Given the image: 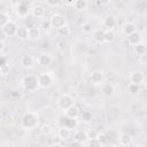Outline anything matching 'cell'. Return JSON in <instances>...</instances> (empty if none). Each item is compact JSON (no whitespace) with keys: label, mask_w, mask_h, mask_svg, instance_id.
Segmentation results:
<instances>
[{"label":"cell","mask_w":147,"mask_h":147,"mask_svg":"<svg viewBox=\"0 0 147 147\" xmlns=\"http://www.w3.org/2000/svg\"><path fill=\"white\" fill-rule=\"evenodd\" d=\"M21 125L25 130H32L38 125V116L34 113H25L21 119Z\"/></svg>","instance_id":"cell-1"},{"label":"cell","mask_w":147,"mask_h":147,"mask_svg":"<svg viewBox=\"0 0 147 147\" xmlns=\"http://www.w3.org/2000/svg\"><path fill=\"white\" fill-rule=\"evenodd\" d=\"M23 86L26 91H30V92H33L38 88L39 86V82H38V78L36 76H32V75H29V76H25L23 78Z\"/></svg>","instance_id":"cell-2"},{"label":"cell","mask_w":147,"mask_h":147,"mask_svg":"<svg viewBox=\"0 0 147 147\" xmlns=\"http://www.w3.org/2000/svg\"><path fill=\"white\" fill-rule=\"evenodd\" d=\"M57 106H59L62 110H67V109H69L70 107L74 106V99H72L70 95H68V94H63V95H61V96L59 98V100H57Z\"/></svg>","instance_id":"cell-3"},{"label":"cell","mask_w":147,"mask_h":147,"mask_svg":"<svg viewBox=\"0 0 147 147\" xmlns=\"http://www.w3.org/2000/svg\"><path fill=\"white\" fill-rule=\"evenodd\" d=\"M49 21H51L52 28H55L56 30H59V29H61L62 26L67 25V24H65V18H64L61 14H54V15L49 18Z\"/></svg>","instance_id":"cell-4"},{"label":"cell","mask_w":147,"mask_h":147,"mask_svg":"<svg viewBox=\"0 0 147 147\" xmlns=\"http://www.w3.org/2000/svg\"><path fill=\"white\" fill-rule=\"evenodd\" d=\"M17 30H18V26H17V25H16V23H14L13 21H10L8 24H6V25L1 29L2 33H3V34H6V36H8V37L16 36Z\"/></svg>","instance_id":"cell-5"},{"label":"cell","mask_w":147,"mask_h":147,"mask_svg":"<svg viewBox=\"0 0 147 147\" xmlns=\"http://www.w3.org/2000/svg\"><path fill=\"white\" fill-rule=\"evenodd\" d=\"M29 2H26V1H22V2H20L18 5H17V7H16V13H17V15L18 16H21V17H25L30 11H31V8L29 7Z\"/></svg>","instance_id":"cell-6"},{"label":"cell","mask_w":147,"mask_h":147,"mask_svg":"<svg viewBox=\"0 0 147 147\" xmlns=\"http://www.w3.org/2000/svg\"><path fill=\"white\" fill-rule=\"evenodd\" d=\"M38 82H39V86L40 87L46 88V87H48V86L52 85L53 78H52V76L49 74H41L38 77Z\"/></svg>","instance_id":"cell-7"},{"label":"cell","mask_w":147,"mask_h":147,"mask_svg":"<svg viewBox=\"0 0 147 147\" xmlns=\"http://www.w3.org/2000/svg\"><path fill=\"white\" fill-rule=\"evenodd\" d=\"M61 123H62V126H65V127H68L70 130L75 129L77 126V119L68 117V116H62L61 117Z\"/></svg>","instance_id":"cell-8"},{"label":"cell","mask_w":147,"mask_h":147,"mask_svg":"<svg viewBox=\"0 0 147 147\" xmlns=\"http://www.w3.org/2000/svg\"><path fill=\"white\" fill-rule=\"evenodd\" d=\"M144 79H145V76L142 72L140 71H136L133 72L131 76H130V80H131V84H136V85H140L144 83Z\"/></svg>","instance_id":"cell-9"},{"label":"cell","mask_w":147,"mask_h":147,"mask_svg":"<svg viewBox=\"0 0 147 147\" xmlns=\"http://www.w3.org/2000/svg\"><path fill=\"white\" fill-rule=\"evenodd\" d=\"M31 15L33 16V17H37V18H40V17H44V15H45V8L42 7V6H39V5H37V6H33L32 8H31Z\"/></svg>","instance_id":"cell-10"},{"label":"cell","mask_w":147,"mask_h":147,"mask_svg":"<svg viewBox=\"0 0 147 147\" xmlns=\"http://www.w3.org/2000/svg\"><path fill=\"white\" fill-rule=\"evenodd\" d=\"M16 37L21 40L29 39V28L25 26H18V30L16 32Z\"/></svg>","instance_id":"cell-11"},{"label":"cell","mask_w":147,"mask_h":147,"mask_svg":"<svg viewBox=\"0 0 147 147\" xmlns=\"http://www.w3.org/2000/svg\"><path fill=\"white\" fill-rule=\"evenodd\" d=\"M127 40H129V42H130L131 45L136 46V45H138V44L141 42V34H140L138 31H136V32H133L132 34H130V36L127 37Z\"/></svg>","instance_id":"cell-12"},{"label":"cell","mask_w":147,"mask_h":147,"mask_svg":"<svg viewBox=\"0 0 147 147\" xmlns=\"http://www.w3.org/2000/svg\"><path fill=\"white\" fill-rule=\"evenodd\" d=\"M38 63L41 65V67H47L52 63V57L51 55L48 54H40L39 57H38Z\"/></svg>","instance_id":"cell-13"},{"label":"cell","mask_w":147,"mask_h":147,"mask_svg":"<svg viewBox=\"0 0 147 147\" xmlns=\"http://www.w3.org/2000/svg\"><path fill=\"white\" fill-rule=\"evenodd\" d=\"M91 82L93 84H95V85L102 83L103 82V74L101 71H94V72H92V75H91Z\"/></svg>","instance_id":"cell-14"},{"label":"cell","mask_w":147,"mask_h":147,"mask_svg":"<svg viewBox=\"0 0 147 147\" xmlns=\"http://www.w3.org/2000/svg\"><path fill=\"white\" fill-rule=\"evenodd\" d=\"M59 137L61 138V139H63V140H67V139H69L70 138V136H71V130L70 129H68V127H65V126H61L60 129H59Z\"/></svg>","instance_id":"cell-15"},{"label":"cell","mask_w":147,"mask_h":147,"mask_svg":"<svg viewBox=\"0 0 147 147\" xmlns=\"http://www.w3.org/2000/svg\"><path fill=\"white\" fill-rule=\"evenodd\" d=\"M87 133L86 131H77L75 134H74V140L75 141H78V142H85L87 140Z\"/></svg>","instance_id":"cell-16"},{"label":"cell","mask_w":147,"mask_h":147,"mask_svg":"<svg viewBox=\"0 0 147 147\" xmlns=\"http://www.w3.org/2000/svg\"><path fill=\"white\" fill-rule=\"evenodd\" d=\"M103 24H105L106 28H108V30H113V28L116 25V20H115V17L113 15H108L105 18Z\"/></svg>","instance_id":"cell-17"},{"label":"cell","mask_w":147,"mask_h":147,"mask_svg":"<svg viewBox=\"0 0 147 147\" xmlns=\"http://www.w3.org/2000/svg\"><path fill=\"white\" fill-rule=\"evenodd\" d=\"M114 92H115V87H114L113 84L108 83V84H105L102 86V94L105 96H111L114 94Z\"/></svg>","instance_id":"cell-18"},{"label":"cell","mask_w":147,"mask_h":147,"mask_svg":"<svg viewBox=\"0 0 147 147\" xmlns=\"http://www.w3.org/2000/svg\"><path fill=\"white\" fill-rule=\"evenodd\" d=\"M40 37V29L37 26H30L29 28V39H38Z\"/></svg>","instance_id":"cell-19"},{"label":"cell","mask_w":147,"mask_h":147,"mask_svg":"<svg viewBox=\"0 0 147 147\" xmlns=\"http://www.w3.org/2000/svg\"><path fill=\"white\" fill-rule=\"evenodd\" d=\"M87 5L88 3H87L86 0H76V1L72 2L74 8L77 9V10H84V9H86L87 8Z\"/></svg>","instance_id":"cell-20"},{"label":"cell","mask_w":147,"mask_h":147,"mask_svg":"<svg viewBox=\"0 0 147 147\" xmlns=\"http://www.w3.org/2000/svg\"><path fill=\"white\" fill-rule=\"evenodd\" d=\"M78 115H79V109H78L76 106H72V107H70L69 109L65 110V116H68V117L77 118Z\"/></svg>","instance_id":"cell-21"},{"label":"cell","mask_w":147,"mask_h":147,"mask_svg":"<svg viewBox=\"0 0 147 147\" xmlns=\"http://www.w3.org/2000/svg\"><path fill=\"white\" fill-rule=\"evenodd\" d=\"M22 64L24 68H32L33 67V57L31 55H24L22 57Z\"/></svg>","instance_id":"cell-22"},{"label":"cell","mask_w":147,"mask_h":147,"mask_svg":"<svg viewBox=\"0 0 147 147\" xmlns=\"http://www.w3.org/2000/svg\"><path fill=\"white\" fill-rule=\"evenodd\" d=\"M137 31V28H136V25L133 24V23H127V24H125L124 25V28H123V32L129 37L130 34H132L133 32H136Z\"/></svg>","instance_id":"cell-23"},{"label":"cell","mask_w":147,"mask_h":147,"mask_svg":"<svg viewBox=\"0 0 147 147\" xmlns=\"http://www.w3.org/2000/svg\"><path fill=\"white\" fill-rule=\"evenodd\" d=\"M94 40L99 44L105 42V31L103 30H96L94 32Z\"/></svg>","instance_id":"cell-24"},{"label":"cell","mask_w":147,"mask_h":147,"mask_svg":"<svg viewBox=\"0 0 147 147\" xmlns=\"http://www.w3.org/2000/svg\"><path fill=\"white\" fill-rule=\"evenodd\" d=\"M131 141H132V138H131V136H130L129 133H123V134H121V137H119V142H121V144L127 146V145L131 144Z\"/></svg>","instance_id":"cell-25"},{"label":"cell","mask_w":147,"mask_h":147,"mask_svg":"<svg viewBox=\"0 0 147 147\" xmlns=\"http://www.w3.org/2000/svg\"><path fill=\"white\" fill-rule=\"evenodd\" d=\"M10 22V20H9V16L6 14V13H3V11H1L0 13V28L2 29L6 24H8Z\"/></svg>","instance_id":"cell-26"},{"label":"cell","mask_w":147,"mask_h":147,"mask_svg":"<svg viewBox=\"0 0 147 147\" xmlns=\"http://www.w3.org/2000/svg\"><path fill=\"white\" fill-rule=\"evenodd\" d=\"M115 39V32L113 30H106L105 31V41L106 42H111Z\"/></svg>","instance_id":"cell-27"},{"label":"cell","mask_w":147,"mask_h":147,"mask_svg":"<svg viewBox=\"0 0 147 147\" xmlns=\"http://www.w3.org/2000/svg\"><path fill=\"white\" fill-rule=\"evenodd\" d=\"M86 133H87L88 140H90V139H98L99 136H100V133H99V131H98L96 129H90V130L86 131Z\"/></svg>","instance_id":"cell-28"},{"label":"cell","mask_w":147,"mask_h":147,"mask_svg":"<svg viewBox=\"0 0 147 147\" xmlns=\"http://www.w3.org/2000/svg\"><path fill=\"white\" fill-rule=\"evenodd\" d=\"M134 52H136L138 55H142V54H145V52H146V46H145L142 42H140V44H138V45L134 46Z\"/></svg>","instance_id":"cell-29"},{"label":"cell","mask_w":147,"mask_h":147,"mask_svg":"<svg viewBox=\"0 0 147 147\" xmlns=\"http://www.w3.org/2000/svg\"><path fill=\"white\" fill-rule=\"evenodd\" d=\"M57 33H59V36H61V37H68L69 33H70V30H69L68 25H64V26H62L61 29L57 30Z\"/></svg>","instance_id":"cell-30"},{"label":"cell","mask_w":147,"mask_h":147,"mask_svg":"<svg viewBox=\"0 0 147 147\" xmlns=\"http://www.w3.org/2000/svg\"><path fill=\"white\" fill-rule=\"evenodd\" d=\"M87 147H103L99 139H90L87 142Z\"/></svg>","instance_id":"cell-31"},{"label":"cell","mask_w":147,"mask_h":147,"mask_svg":"<svg viewBox=\"0 0 147 147\" xmlns=\"http://www.w3.org/2000/svg\"><path fill=\"white\" fill-rule=\"evenodd\" d=\"M82 30H83V32H85V33H91L92 30H93V26H92L91 23L86 22V23H83V25H82Z\"/></svg>","instance_id":"cell-32"},{"label":"cell","mask_w":147,"mask_h":147,"mask_svg":"<svg viewBox=\"0 0 147 147\" xmlns=\"http://www.w3.org/2000/svg\"><path fill=\"white\" fill-rule=\"evenodd\" d=\"M82 119H83V122H85V123L91 122V119H92V113H91V111H84L83 115H82Z\"/></svg>","instance_id":"cell-33"},{"label":"cell","mask_w":147,"mask_h":147,"mask_svg":"<svg viewBox=\"0 0 147 147\" xmlns=\"http://www.w3.org/2000/svg\"><path fill=\"white\" fill-rule=\"evenodd\" d=\"M127 91L131 93V94H137L139 92V85H136V84H130L129 87H127Z\"/></svg>","instance_id":"cell-34"},{"label":"cell","mask_w":147,"mask_h":147,"mask_svg":"<svg viewBox=\"0 0 147 147\" xmlns=\"http://www.w3.org/2000/svg\"><path fill=\"white\" fill-rule=\"evenodd\" d=\"M41 28H42L45 31H48V30L52 28L51 21H49V20H44V21L41 22Z\"/></svg>","instance_id":"cell-35"},{"label":"cell","mask_w":147,"mask_h":147,"mask_svg":"<svg viewBox=\"0 0 147 147\" xmlns=\"http://www.w3.org/2000/svg\"><path fill=\"white\" fill-rule=\"evenodd\" d=\"M7 60H6V56L5 55H1V60H0V68H3V67H7Z\"/></svg>","instance_id":"cell-36"},{"label":"cell","mask_w":147,"mask_h":147,"mask_svg":"<svg viewBox=\"0 0 147 147\" xmlns=\"http://www.w3.org/2000/svg\"><path fill=\"white\" fill-rule=\"evenodd\" d=\"M0 72H1L2 76H6L7 74H9V65L3 67V68H0Z\"/></svg>","instance_id":"cell-37"},{"label":"cell","mask_w":147,"mask_h":147,"mask_svg":"<svg viewBox=\"0 0 147 147\" xmlns=\"http://www.w3.org/2000/svg\"><path fill=\"white\" fill-rule=\"evenodd\" d=\"M60 3V1L57 0H46V5L48 6H57Z\"/></svg>","instance_id":"cell-38"},{"label":"cell","mask_w":147,"mask_h":147,"mask_svg":"<svg viewBox=\"0 0 147 147\" xmlns=\"http://www.w3.org/2000/svg\"><path fill=\"white\" fill-rule=\"evenodd\" d=\"M70 147H84V144L83 142H78V141H72L70 144Z\"/></svg>","instance_id":"cell-39"},{"label":"cell","mask_w":147,"mask_h":147,"mask_svg":"<svg viewBox=\"0 0 147 147\" xmlns=\"http://www.w3.org/2000/svg\"><path fill=\"white\" fill-rule=\"evenodd\" d=\"M105 138H106V137H105V136H102V134H100V136H99V138H98V139H99V141H100L102 145H103V142H105V140H106Z\"/></svg>","instance_id":"cell-40"},{"label":"cell","mask_w":147,"mask_h":147,"mask_svg":"<svg viewBox=\"0 0 147 147\" xmlns=\"http://www.w3.org/2000/svg\"><path fill=\"white\" fill-rule=\"evenodd\" d=\"M3 48H5V42H3V40H1L0 41V51L3 52Z\"/></svg>","instance_id":"cell-41"},{"label":"cell","mask_w":147,"mask_h":147,"mask_svg":"<svg viewBox=\"0 0 147 147\" xmlns=\"http://www.w3.org/2000/svg\"><path fill=\"white\" fill-rule=\"evenodd\" d=\"M51 147H63V146H62V144H60V142H55V144H53Z\"/></svg>","instance_id":"cell-42"},{"label":"cell","mask_w":147,"mask_h":147,"mask_svg":"<svg viewBox=\"0 0 147 147\" xmlns=\"http://www.w3.org/2000/svg\"><path fill=\"white\" fill-rule=\"evenodd\" d=\"M115 147H126V146H125V145H123V144H121V142H119V144H117V145H116V146H115Z\"/></svg>","instance_id":"cell-43"},{"label":"cell","mask_w":147,"mask_h":147,"mask_svg":"<svg viewBox=\"0 0 147 147\" xmlns=\"http://www.w3.org/2000/svg\"><path fill=\"white\" fill-rule=\"evenodd\" d=\"M103 147H115V146H111V145H107V146H103Z\"/></svg>","instance_id":"cell-44"},{"label":"cell","mask_w":147,"mask_h":147,"mask_svg":"<svg viewBox=\"0 0 147 147\" xmlns=\"http://www.w3.org/2000/svg\"><path fill=\"white\" fill-rule=\"evenodd\" d=\"M137 147H145V146H142V145H139V146H137Z\"/></svg>","instance_id":"cell-45"}]
</instances>
